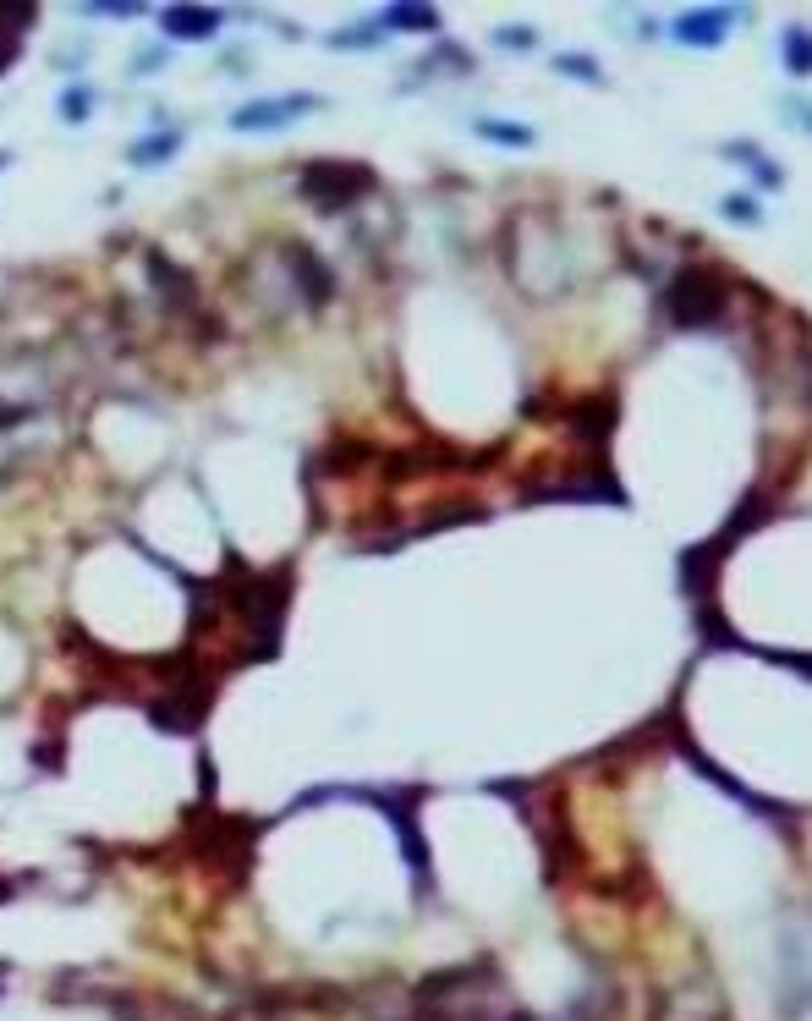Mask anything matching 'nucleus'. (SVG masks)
<instances>
[{"label":"nucleus","instance_id":"obj_7","mask_svg":"<svg viewBox=\"0 0 812 1021\" xmlns=\"http://www.w3.org/2000/svg\"><path fill=\"white\" fill-rule=\"evenodd\" d=\"M380 22L385 28H402V33H434L439 28V11L434 6H385Z\"/></svg>","mask_w":812,"mask_h":1021},{"label":"nucleus","instance_id":"obj_15","mask_svg":"<svg viewBox=\"0 0 812 1021\" xmlns=\"http://www.w3.org/2000/svg\"><path fill=\"white\" fill-rule=\"evenodd\" d=\"M725 215H731V220H758V204H747V198H731V204H725Z\"/></svg>","mask_w":812,"mask_h":1021},{"label":"nucleus","instance_id":"obj_13","mask_svg":"<svg viewBox=\"0 0 812 1021\" xmlns=\"http://www.w3.org/2000/svg\"><path fill=\"white\" fill-rule=\"evenodd\" d=\"M88 99H94L88 88H72V94H66V110H61V116H66V121H83V116H88Z\"/></svg>","mask_w":812,"mask_h":1021},{"label":"nucleus","instance_id":"obj_6","mask_svg":"<svg viewBox=\"0 0 812 1021\" xmlns=\"http://www.w3.org/2000/svg\"><path fill=\"white\" fill-rule=\"evenodd\" d=\"M160 28H165L171 39H209V33L220 28V11H215V6H171V11L160 17Z\"/></svg>","mask_w":812,"mask_h":1021},{"label":"nucleus","instance_id":"obj_5","mask_svg":"<svg viewBox=\"0 0 812 1021\" xmlns=\"http://www.w3.org/2000/svg\"><path fill=\"white\" fill-rule=\"evenodd\" d=\"M736 17H742L736 6H720V11H687V17L676 22V33H681V44H720L725 28H731Z\"/></svg>","mask_w":812,"mask_h":1021},{"label":"nucleus","instance_id":"obj_11","mask_svg":"<svg viewBox=\"0 0 812 1021\" xmlns=\"http://www.w3.org/2000/svg\"><path fill=\"white\" fill-rule=\"evenodd\" d=\"M555 66H560V72H571V77H582V83H599V66H593L588 55H560Z\"/></svg>","mask_w":812,"mask_h":1021},{"label":"nucleus","instance_id":"obj_9","mask_svg":"<svg viewBox=\"0 0 812 1021\" xmlns=\"http://www.w3.org/2000/svg\"><path fill=\"white\" fill-rule=\"evenodd\" d=\"M478 132H483V138H500V143H516V149H527V143H533V132H527V127H505V121H478Z\"/></svg>","mask_w":812,"mask_h":1021},{"label":"nucleus","instance_id":"obj_12","mask_svg":"<svg viewBox=\"0 0 812 1021\" xmlns=\"http://www.w3.org/2000/svg\"><path fill=\"white\" fill-rule=\"evenodd\" d=\"M791 72H808V28H791Z\"/></svg>","mask_w":812,"mask_h":1021},{"label":"nucleus","instance_id":"obj_2","mask_svg":"<svg viewBox=\"0 0 812 1021\" xmlns=\"http://www.w3.org/2000/svg\"><path fill=\"white\" fill-rule=\"evenodd\" d=\"M363 193H374V171L369 165H347V160H314L303 171V198L319 209H347Z\"/></svg>","mask_w":812,"mask_h":1021},{"label":"nucleus","instance_id":"obj_3","mask_svg":"<svg viewBox=\"0 0 812 1021\" xmlns=\"http://www.w3.org/2000/svg\"><path fill=\"white\" fill-rule=\"evenodd\" d=\"M319 99L314 94H286V99H259V105H248V110H237L231 116V127L237 132H270V127H286V121H297L303 110H314Z\"/></svg>","mask_w":812,"mask_h":1021},{"label":"nucleus","instance_id":"obj_4","mask_svg":"<svg viewBox=\"0 0 812 1021\" xmlns=\"http://www.w3.org/2000/svg\"><path fill=\"white\" fill-rule=\"evenodd\" d=\"M566 424H571V435L588 440V446L610 440V435H615V396H588V402H577V413H566Z\"/></svg>","mask_w":812,"mask_h":1021},{"label":"nucleus","instance_id":"obj_10","mask_svg":"<svg viewBox=\"0 0 812 1021\" xmlns=\"http://www.w3.org/2000/svg\"><path fill=\"white\" fill-rule=\"evenodd\" d=\"M165 154H176V132H171V138H149L132 160H138V165H154V160H165Z\"/></svg>","mask_w":812,"mask_h":1021},{"label":"nucleus","instance_id":"obj_8","mask_svg":"<svg viewBox=\"0 0 812 1021\" xmlns=\"http://www.w3.org/2000/svg\"><path fill=\"white\" fill-rule=\"evenodd\" d=\"M286 259L297 264V275H308V286H314V303H330V292H336V275L308 253V248H286Z\"/></svg>","mask_w":812,"mask_h":1021},{"label":"nucleus","instance_id":"obj_14","mask_svg":"<svg viewBox=\"0 0 812 1021\" xmlns=\"http://www.w3.org/2000/svg\"><path fill=\"white\" fill-rule=\"evenodd\" d=\"M500 44H511V50H527V44H533V33H527V28H500Z\"/></svg>","mask_w":812,"mask_h":1021},{"label":"nucleus","instance_id":"obj_1","mask_svg":"<svg viewBox=\"0 0 812 1021\" xmlns=\"http://www.w3.org/2000/svg\"><path fill=\"white\" fill-rule=\"evenodd\" d=\"M665 308H670V319L681 330H703V325H714L731 308V292H725V281L714 270H681L670 281V292H665Z\"/></svg>","mask_w":812,"mask_h":1021}]
</instances>
